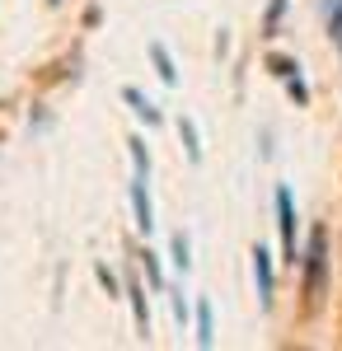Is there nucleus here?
<instances>
[{
    "instance_id": "obj_3",
    "label": "nucleus",
    "mask_w": 342,
    "mask_h": 351,
    "mask_svg": "<svg viewBox=\"0 0 342 351\" xmlns=\"http://www.w3.org/2000/svg\"><path fill=\"white\" fill-rule=\"evenodd\" d=\"M267 71H272L277 80L286 84V94L295 99V104H300V108L310 104V89H305V80H300V66H295L290 56H282V52H267Z\"/></svg>"
},
{
    "instance_id": "obj_12",
    "label": "nucleus",
    "mask_w": 342,
    "mask_h": 351,
    "mask_svg": "<svg viewBox=\"0 0 342 351\" xmlns=\"http://www.w3.org/2000/svg\"><path fill=\"white\" fill-rule=\"evenodd\" d=\"M216 342V328H211V304L197 300V347H211Z\"/></svg>"
},
{
    "instance_id": "obj_10",
    "label": "nucleus",
    "mask_w": 342,
    "mask_h": 351,
    "mask_svg": "<svg viewBox=\"0 0 342 351\" xmlns=\"http://www.w3.org/2000/svg\"><path fill=\"white\" fill-rule=\"evenodd\" d=\"M282 19H286V0H267V14H263V38H277V33H282Z\"/></svg>"
},
{
    "instance_id": "obj_1",
    "label": "nucleus",
    "mask_w": 342,
    "mask_h": 351,
    "mask_svg": "<svg viewBox=\"0 0 342 351\" xmlns=\"http://www.w3.org/2000/svg\"><path fill=\"white\" fill-rule=\"evenodd\" d=\"M300 314L305 319H319L323 304H328V276H333V258H328V230L315 225L310 239H305V253H300Z\"/></svg>"
},
{
    "instance_id": "obj_5",
    "label": "nucleus",
    "mask_w": 342,
    "mask_h": 351,
    "mask_svg": "<svg viewBox=\"0 0 342 351\" xmlns=\"http://www.w3.org/2000/svg\"><path fill=\"white\" fill-rule=\"evenodd\" d=\"M249 258H253V286H258V304H263V309H272V291H277V276H272V253L258 243Z\"/></svg>"
},
{
    "instance_id": "obj_19",
    "label": "nucleus",
    "mask_w": 342,
    "mask_h": 351,
    "mask_svg": "<svg viewBox=\"0 0 342 351\" xmlns=\"http://www.w3.org/2000/svg\"><path fill=\"white\" fill-rule=\"evenodd\" d=\"M52 5H61V0H52Z\"/></svg>"
},
{
    "instance_id": "obj_8",
    "label": "nucleus",
    "mask_w": 342,
    "mask_h": 351,
    "mask_svg": "<svg viewBox=\"0 0 342 351\" xmlns=\"http://www.w3.org/2000/svg\"><path fill=\"white\" fill-rule=\"evenodd\" d=\"M150 61H155V71H159L164 84H179V66H174V56H169L164 43H150Z\"/></svg>"
},
{
    "instance_id": "obj_7",
    "label": "nucleus",
    "mask_w": 342,
    "mask_h": 351,
    "mask_svg": "<svg viewBox=\"0 0 342 351\" xmlns=\"http://www.w3.org/2000/svg\"><path fill=\"white\" fill-rule=\"evenodd\" d=\"M127 300H132V314H136V332H141V337H150V304H146L141 281H127Z\"/></svg>"
},
{
    "instance_id": "obj_16",
    "label": "nucleus",
    "mask_w": 342,
    "mask_h": 351,
    "mask_svg": "<svg viewBox=\"0 0 342 351\" xmlns=\"http://www.w3.org/2000/svg\"><path fill=\"white\" fill-rule=\"evenodd\" d=\"M141 267H146V276H150V286H155V291H164V276H159V263H155V253H150V248L141 253Z\"/></svg>"
},
{
    "instance_id": "obj_6",
    "label": "nucleus",
    "mask_w": 342,
    "mask_h": 351,
    "mask_svg": "<svg viewBox=\"0 0 342 351\" xmlns=\"http://www.w3.org/2000/svg\"><path fill=\"white\" fill-rule=\"evenodd\" d=\"M122 104H127V108H132L136 117L146 122V127H159V122H164V112H159L155 104H150V99H146V94L136 89V84H127V89H122Z\"/></svg>"
},
{
    "instance_id": "obj_15",
    "label": "nucleus",
    "mask_w": 342,
    "mask_h": 351,
    "mask_svg": "<svg viewBox=\"0 0 342 351\" xmlns=\"http://www.w3.org/2000/svg\"><path fill=\"white\" fill-rule=\"evenodd\" d=\"M328 38H333V47L342 52V0L328 10Z\"/></svg>"
},
{
    "instance_id": "obj_4",
    "label": "nucleus",
    "mask_w": 342,
    "mask_h": 351,
    "mask_svg": "<svg viewBox=\"0 0 342 351\" xmlns=\"http://www.w3.org/2000/svg\"><path fill=\"white\" fill-rule=\"evenodd\" d=\"M132 225L141 234H150L155 230V206H150V178L146 173H132Z\"/></svg>"
},
{
    "instance_id": "obj_14",
    "label": "nucleus",
    "mask_w": 342,
    "mask_h": 351,
    "mask_svg": "<svg viewBox=\"0 0 342 351\" xmlns=\"http://www.w3.org/2000/svg\"><path fill=\"white\" fill-rule=\"evenodd\" d=\"M94 276H99V286H104V291H108V300H122V295H127V286H117V276H113V271H108L104 263L94 267Z\"/></svg>"
},
{
    "instance_id": "obj_17",
    "label": "nucleus",
    "mask_w": 342,
    "mask_h": 351,
    "mask_svg": "<svg viewBox=\"0 0 342 351\" xmlns=\"http://www.w3.org/2000/svg\"><path fill=\"white\" fill-rule=\"evenodd\" d=\"M174 319H179V328L187 324V304H183V295H174Z\"/></svg>"
},
{
    "instance_id": "obj_11",
    "label": "nucleus",
    "mask_w": 342,
    "mask_h": 351,
    "mask_svg": "<svg viewBox=\"0 0 342 351\" xmlns=\"http://www.w3.org/2000/svg\"><path fill=\"white\" fill-rule=\"evenodd\" d=\"M127 155H132V173H146L150 178V155H146V141L141 136H127Z\"/></svg>"
},
{
    "instance_id": "obj_9",
    "label": "nucleus",
    "mask_w": 342,
    "mask_h": 351,
    "mask_svg": "<svg viewBox=\"0 0 342 351\" xmlns=\"http://www.w3.org/2000/svg\"><path fill=\"white\" fill-rule=\"evenodd\" d=\"M179 141H183L187 160L202 164V141H197V122H192V117H179Z\"/></svg>"
},
{
    "instance_id": "obj_2",
    "label": "nucleus",
    "mask_w": 342,
    "mask_h": 351,
    "mask_svg": "<svg viewBox=\"0 0 342 351\" xmlns=\"http://www.w3.org/2000/svg\"><path fill=\"white\" fill-rule=\"evenodd\" d=\"M277 234H282V263H300V220H295V197L290 188H277Z\"/></svg>"
},
{
    "instance_id": "obj_18",
    "label": "nucleus",
    "mask_w": 342,
    "mask_h": 351,
    "mask_svg": "<svg viewBox=\"0 0 342 351\" xmlns=\"http://www.w3.org/2000/svg\"><path fill=\"white\" fill-rule=\"evenodd\" d=\"M333 5H338V0H323V10H333Z\"/></svg>"
},
{
    "instance_id": "obj_13",
    "label": "nucleus",
    "mask_w": 342,
    "mask_h": 351,
    "mask_svg": "<svg viewBox=\"0 0 342 351\" xmlns=\"http://www.w3.org/2000/svg\"><path fill=\"white\" fill-rule=\"evenodd\" d=\"M169 253H174V267H179V271L192 267V258H187V234H183V230H179L174 239H169Z\"/></svg>"
}]
</instances>
